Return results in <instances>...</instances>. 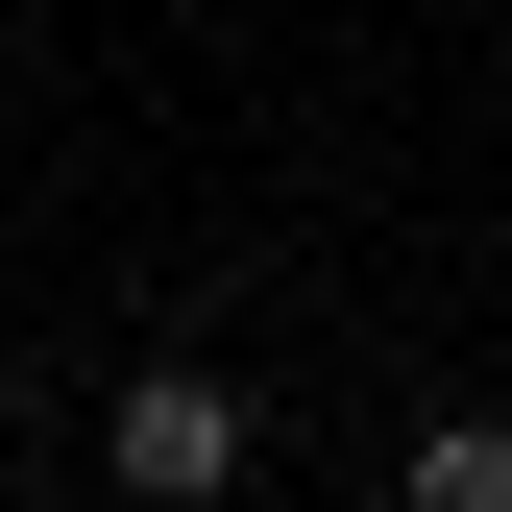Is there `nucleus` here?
<instances>
[{
  "instance_id": "f257e3e1",
  "label": "nucleus",
  "mask_w": 512,
  "mask_h": 512,
  "mask_svg": "<svg viewBox=\"0 0 512 512\" xmlns=\"http://www.w3.org/2000/svg\"><path fill=\"white\" fill-rule=\"evenodd\" d=\"M98 464L147 488V512H220V488H244V391H220V366H122V415H98Z\"/></svg>"
},
{
  "instance_id": "f03ea898",
  "label": "nucleus",
  "mask_w": 512,
  "mask_h": 512,
  "mask_svg": "<svg viewBox=\"0 0 512 512\" xmlns=\"http://www.w3.org/2000/svg\"><path fill=\"white\" fill-rule=\"evenodd\" d=\"M391 512H512V415H439L415 464H391Z\"/></svg>"
}]
</instances>
